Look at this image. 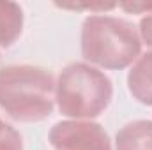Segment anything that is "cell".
Wrapping results in <instances>:
<instances>
[{
    "instance_id": "6da1fadb",
    "label": "cell",
    "mask_w": 152,
    "mask_h": 150,
    "mask_svg": "<svg viewBox=\"0 0 152 150\" xmlns=\"http://www.w3.org/2000/svg\"><path fill=\"white\" fill-rule=\"evenodd\" d=\"M53 74L36 66L0 69V108L16 122H41L55 106Z\"/></svg>"
},
{
    "instance_id": "7a4b0ae2",
    "label": "cell",
    "mask_w": 152,
    "mask_h": 150,
    "mask_svg": "<svg viewBox=\"0 0 152 150\" xmlns=\"http://www.w3.org/2000/svg\"><path fill=\"white\" fill-rule=\"evenodd\" d=\"M142 51V39L133 23L113 16H88L81 27V55L104 69H126Z\"/></svg>"
},
{
    "instance_id": "3957f363",
    "label": "cell",
    "mask_w": 152,
    "mask_h": 150,
    "mask_svg": "<svg viewBox=\"0 0 152 150\" xmlns=\"http://www.w3.org/2000/svg\"><path fill=\"white\" fill-rule=\"evenodd\" d=\"M113 97L110 78L88 64H69L55 85L58 111L73 120H90L108 108Z\"/></svg>"
},
{
    "instance_id": "277c9868",
    "label": "cell",
    "mask_w": 152,
    "mask_h": 150,
    "mask_svg": "<svg viewBox=\"0 0 152 150\" xmlns=\"http://www.w3.org/2000/svg\"><path fill=\"white\" fill-rule=\"evenodd\" d=\"M55 150H112L108 133L92 120H64L48 136Z\"/></svg>"
},
{
    "instance_id": "5b68a950",
    "label": "cell",
    "mask_w": 152,
    "mask_h": 150,
    "mask_svg": "<svg viewBox=\"0 0 152 150\" xmlns=\"http://www.w3.org/2000/svg\"><path fill=\"white\" fill-rule=\"evenodd\" d=\"M127 87L138 103L152 106V51L136 58L127 74Z\"/></svg>"
},
{
    "instance_id": "8992f818",
    "label": "cell",
    "mask_w": 152,
    "mask_h": 150,
    "mask_svg": "<svg viewBox=\"0 0 152 150\" xmlns=\"http://www.w3.org/2000/svg\"><path fill=\"white\" fill-rule=\"evenodd\" d=\"M115 150H152V120L126 124L117 133Z\"/></svg>"
},
{
    "instance_id": "52a82bcc",
    "label": "cell",
    "mask_w": 152,
    "mask_h": 150,
    "mask_svg": "<svg viewBox=\"0 0 152 150\" xmlns=\"http://www.w3.org/2000/svg\"><path fill=\"white\" fill-rule=\"evenodd\" d=\"M23 30V11L16 2L0 0V46H12Z\"/></svg>"
},
{
    "instance_id": "ba28073f",
    "label": "cell",
    "mask_w": 152,
    "mask_h": 150,
    "mask_svg": "<svg viewBox=\"0 0 152 150\" xmlns=\"http://www.w3.org/2000/svg\"><path fill=\"white\" fill-rule=\"evenodd\" d=\"M0 150H23L20 133L0 118Z\"/></svg>"
},
{
    "instance_id": "9c48e42d",
    "label": "cell",
    "mask_w": 152,
    "mask_h": 150,
    "mask_svg": "<svg viewBox=\"0 0 152 150\" xmlns=\"http://www.w3.org/2000/svg\"><path fill=\"white\" fill-rule=\"evenodd\" d=\"M117 5H118V4H115V2H62V4H57V7H62V9L90 11L92 14L112 11V9H115Z\"/></svg>"
},
{
    "instance_id": "30bf717a",
    "label": "cell",
    "mask_w": 152,
    "mask_h": 150,
    "mask_svg": "<svg viewBox=\"0 0 152 150\" xmlns=\"http://www.w3.org/2000/svg\"><path fill=\"white\" fill-rule=\"evenodd\" d=\"M118 7L134 14H152V2H122Z\"/></svg>"
},
{
    "instance_id": "8fae6325",
    "label": "cell",
    "mask_w": 152,
    "mask_h": 150,
    "mask_svg": "<svg viewBox=\"0 0 152 150\" xmlns=\"http://www.w3.org/2000/svg\"><path fill=\"white\" fill-rule=\"evenodd\" d=\"M140 39L152 48V14H147L145 18H142L140 21Z\"/></svg>"
}]
</instances>
